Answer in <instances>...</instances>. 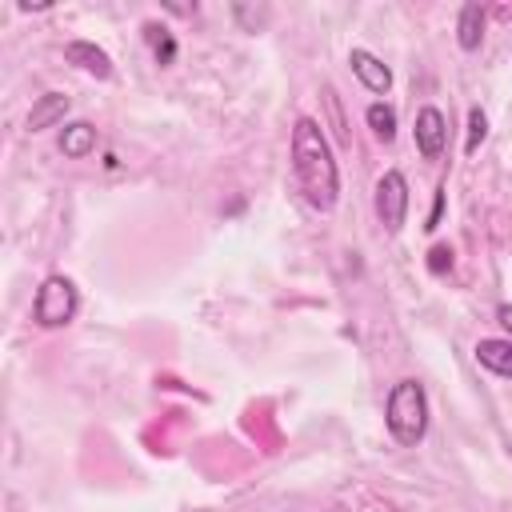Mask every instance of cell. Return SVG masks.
Instances as JSON below:
<instances>
[{"label":"cell","mask_w":512,"mask_h":512,"mask_svg":"<svg viewBox=\"0 0 512 512\" xmlns=\"http://www.w3.org/2000/svg\"><path fill=\"white\" fill-rule=\"evenodd\" d=\"M448 268H452V248H448V244H436V248L428 252V272L440 276V272H448Z\"/></svg>","instance_id":"2e32d148"},{"label":"cell","mask_w":512,"mask_h":512,"mask_svg":"<svg viewBox=\"0 0 512 512\" xmlns=\"http://www.w3.org/2000/svg\"><path fill=\"white\" fill-rule=\"evenodd\" d=\"M76 308H80V296H76V284L64 272H52V276L40 280L36 300H32V320L40 328H64V324H72Z\"/></svg>","instance_id":"3957f363"},{"label":"cell","mask_w":512,"mask_h":512,"mask_svg":"<svg viewBox=\"0 0 512 512\" xmlns=\"http://www.w3.org/2000/svg\"><path fill=\"white\" fill-rule=\"evenodd\" d=\"M64 60L76 64V68H84L96 80H112V56L104 48H96L92 40H68L64 44Z\"/></svg>","instance_id":"52a82bcc"},{"label":"cell","mask_w":512,"mask_h":512,"mask_svg":"<svg viewBox=\"0 0 512 512\" xmlns=\"http://www.w3.org/2000/svg\"><path fill=\"white\" fill-rule=\"evenodd\" d=\"M376 216H380V224L388 232L404 228V216H408V180H404V172L388 168L376 180Z\"/></svg>","instance_id":"277c9868"},{"label":"cell","mask_w":512,"mask_h":512,"mask_svg":"<svg viewBox=\"0 0 512 512\" xmlns=\"http://www.w3.org/2000/svg\"><path fill=\"white\" fill-rule=\"evenodd\" d=\"M232 16H236V24L244 28V32H260L264 24H268V16H272V8L268 4H232Z\"/></svg>","instance_id":"4fadbf2b"},{"label":"cell","mask_w":512,"mask_h":512,"mask_svg":"<svg viewBox=\"0 0 512 512\" xmlns=\"http://www.w3.org/2000/svg\"><path fill=\"white\" fill-rule=\"evenodd\" d=\"M472 352H476V364H480V368H488V372L512 380V340H496V336H488V340H476Z\"/></svg>","instance_id":"ba28073f"},{"label":"cell","mask_w":512,"mask_h":512,"mask_svg":"<svg viewBox=\"0 0 512 512\" xmlns=\"http://www.w3.org/2000/svg\"><path fill=\"white\" fill-rule=\"evenodd\" d=\"M480 40H484V4L468 0V4L460 8V20H456V44H460L464 52H476Z\"/></svg>","instance_id":"30bf717a"},{"label":"cell","mask_w":512,"mask_h":512,"mask_svg":"<svg viewBox=\"0 0 512 512\" xmlns=\"http://www.w3.org/2000/svg\"><path fill=\"white\" fill-rule=\"evenodd\" d=\"M144 36L152 40V48H156V60L160 64H172V56H176V40L160 28V24H144Z\"/></svg>","instance_id":"5bb4252c"},{"label":"cell","mask_w":512,"mask_h":512,"mask_svg":"<svg viewBox=\"0 0 512 512\" xmlns=\"http://www.w3.org/2000/svg\"><path fill=\"white\" fill-rule=\"evenodd\" d=\"M364 120H368V128H372L384 144H392V140H396V112H392V104L372 100V104H368V112H364Z\"/></svg>","instance_id":"7c38bea8"},{"label":"cell","mask_w":512,"mask_h":512,"mask_svg":"<svg viewBox=\"0 0 512 512\" xmlns=\"http://www.w3.org/2000/svg\"><path fill=\"white\" fill-rule=\"evenodd\" d=\"M496 320H500V324H504V332L512 336V304H500V308H496Z\"/></svg>","instance_id":"ac0fdd59"},{"label":"cell","mask_w":512,"mask_h":512,"mask_svg":"<svg viewBox=\"0 0 512 512\" xmlns=\"http://www.w3.org/2000/svg\"><path fill=\"white\" fill-rule=\"evenodd\" d=\"M440 212H444V188H436V200H432V216H428V224H424L428 232L440 224Z\"/></svg>","instance_id":"e0dca14e"},{"label":"cell","mask_w":512,"mask_h":512,"mask_svg":"<svg viewBox=\"0 0 512 512\" xmlns=\"http://www.w3.org/2000/svg\"><path fill=\"white\" fill-rule=\"evenodd\" d=\"M348 64H352L356 80H360L368 92L384 96V92L392 88V72H388V64H384L380 56H372L368 48H352V52H348Z\"/></svg>","instance_id":"8992f818"},{"label":"cell","mask_w":512,"mask_h":512,"mask_svg":"<svg viewBox=\"0 0 512 512\" xmlns=\"http://www.w3.org/2000/svg\"><path fill=\"white\" fill-rule=\"evenodd\" d=\"M484 136H488V116H484V108H472L468 112V144H464V152L472 156L484 144Z\"/></svg>","instance_id":"9a60e30c"},{"label":"cell","mask_w":512,"mask_h":512,"mask_svg":"<svg viewBox=\"0 0 512 512\" xmlns=\"http://www.w3.org/2000/svg\"><path fill=\"white\" fill-rule=\"evenodd\" d=\"M412 136H416V152L424 160H440L444 148H448V120L436 104H424L416 112V124H412Z\"/></svg>","instance_id":"5b68a950"},{"label":"cell","mask_w":512,"mask_h":512,"mask_svg":"<svg viewBox=\"0 0 512 512\" xmlns=\"http://www.w3.org/2000/svg\"><path fill=\"white\" fill-rule=\"evenodd\" d=\"M64 112H68V96H64V92H44V96L32 104V112H28V132L56 128V124L64 120Z\"/></svg>","instance_id":"9c48e42d"},{"label":"cell","mask_w":512,"mask_h":512,"mask_svg":"<svg viewBox=\"0 0 512 512\" xmlns=\"http://www.w3.org/2000/svg\"><path fill=\"white\" fill-rule=\"evenodd\" d=\"M292 172L296 184L304 192V200L316 212H332L340 200V168L332 156L328 136L320 132V124L312 116H300L292 124Z\"/></svg>","instance_id":"6da1fadb"},{"label":"cell","mask_w":512,"mask_h":512,"mask_svg":"<svg viewBox=\"0 0 512 512\" xmlns=\"http://www.w3.org/2000/svg\"><path fill=\"white\" fill-rule=\"evenodd\" d=\"M92 148H96V128L88 120H72V124L60 128V152L68 160H84Z\"/></svg>","instance_id":"8fae6325"},{"label":"cell","mask_w":512,"mask_h":512,"mask_svg":"<svg viewBox=\"0 0 512 512\" xmlns=\"http://www.w3.org/2000/svg\"><path fill=\"white\" fill-rule=\"evenodd\" d=\"M384 424H388L392 440L404 444V448H416L424 440V432H428V396H424L420 380L392 384L388 404H384Z\"/></svg>","instance_id":"7a4b0ae2"}]
</instances>
